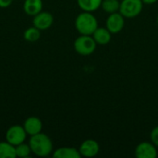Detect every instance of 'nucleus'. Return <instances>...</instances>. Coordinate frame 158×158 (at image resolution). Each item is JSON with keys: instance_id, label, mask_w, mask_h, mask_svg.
<instances>
[{"instance_id": "15", "label": "nucleus", "mask_w": 158, "mask_h": 158, "mask_svg": "<svg viewBox=\"0 0 158 158\" xmlns=\"http://www.w3.org/2000/svg\"><path fill=\"white\" fill-rule=\"evenodd\" d=\"M16 149L15 146L8 142L0 143V158H15Z\"/></svg>"}, {"instance_id": "20", "label": "nucleus", "mask_w": 158, "mask_h": 158, "mask_svg": "<svg viewBox=\"0 0 158 158\" xmlns=\"http://www.w3.org/2000/svg\"><path fill=\"white\" fill-rule=\"evenodd\" d=\"M13 0H0V7L1 8H6L12 5Z\"/></svg>"}, {"instance_id": "17", "label": "nucleus", "mask_w": 158, "mask_h": 158, "mask_svg": "<svg viewBox=\"0 0 158 158\" xmlns=\"http://www.w3.org/2000/svg\"><path fill=\"white\" fill-rule=\"evenodd\" d=\"M23 37L27 42H30V43L37 42L41 37V31L34 26L30 27L24 31Z\"/></svg>"}, {"instance_id": "21", "label": "nucleus", "mask_w": 158, "mask_h": 158, "mask_svg": "<svg viewBox=\"0 0 158 158\" xmlns=\"http://www.w3.org/2000/svg\"><path fill=\"white\" fill-rule=\"evenodd\" d=\"M143 2V4L145 5H153L155 3H156L158 0H142Z\"/></svg>"}, {"instance_id": "14", "label": "nucleus", "mask_w": 158, "mask_h": 158, "mask_svg": "<svg viewBox=\"0 0 158 158\" xmlns=\"http://www.w3.org/2000/svg\"><path fill=\"white\" fill-rule=\"evenodd\" d=\"M102 1L103 0H77V3L82 11L94 12L101 7Z\"/></svg>"}, {"instance_id": "8", "label": "nucleus", "mask_w": 158, "mask_h": 158, "mask_svg": "<svg viewBox=\"0 0 158 158\" xmlns=\"http://www.w3.org/2000/svg\"><path fill=\"white\" fill-rule=\"evenodd\" d=\"M135 156L138 158H156L157 156L156 146L152 142L140 143L135 148Z\"/></svg>"}, {"instance_id": "18", "label": "nucleus", "mask_w": 158, "mask_h": 158, "mask_svg": "<svg viewBox=\"0 0 158 158\" xmlns=\"http://www.w3.org/2000/svg\"><path fill=\"white\" fill-rule=\"evenodd\" d=\"M15 149H16V157L26 158L30 156V155L31 154V150L29 143H22L15 146Z\"/></svg>"}, {"instance_id": "9", "label": "nucleus", "mask_w": 158, "mask_h": 158, "mask_svg": "<svg viewBox=\"0 0 158 158\" xmlns=\"http://www.w3.org/2000/svg\"><path fill=\"white\" fill-rule=\"evenodd\" d=\"M80 154L81 156L84 157H94L98 155L100 151V146L99 143L95 140H86L81 143L79 148Z\"/></svg>"}, {"instance_id": "3", "label": "nucleus", "mask_w": 158, "mask_h": 158, "mask_svg": "<svg viewBox=\"0 0 158 158\" xmlns=\"http://www.w3.org/2000/svg\"><path fill=\"white\" fill-rule=\"evenodd\" d=\"M96 42L92 35H82L76 38L73 46L75 51L81 56H90L96 49Z\"/></svg>"}, {"instance_id": "19", "label": "nucleus", "mask_w": 158, "mask_h": 158, "mask_svg": "<svg viewBox=\"0 0 158 158\" xmlns=\"http://www.w3.org/2000/svg\"><path fill=\"white\" fill-rule=\"evenodd\" d=\"M150 139H151V142H152L156 147H158V126L155 127V128L151 131Z\"/></svg>"}, {"instance_id": "13", "label": "nucleus", "mask_w": 158, "mask_h": 158, "mask_svg": "<svg viewBox=\"0 0 158 158\" xmlns=\"http://www.w3.org/2000/svg\"><path fill=\"white\" fill-rule=\"evenodd\" d=\"M24 12L29 16H35L43 10L42 0H25L23 3Z\"/></svg>"}, {"instance_id": "4", "label": "nucleus", "mask_w": 158, "mask_h": 158, "mask_svg": "<svg viewBox=\"0 0 158 158\" xmlns=\"http://www.w3.org/2000/svg\"><path fill=\"white\" fill-rule=\"evenodd\" d=\"M143 7V2L142 0H122L120 1L119 12L124 18L133 19L141 14Z\"/></svg>"}, {"instance_id": "2", "label": "nucleus", "mask_w": 158, "mask_h": 158, "mask_svg": "<svg viewBox=\"0 0 158 158\" xmlns=\"http://www.w3.org/2000/svg\"><path fill=\"white\" fill-rule=\"evenodd\" d=\"M75 28L80 34L92 35L98 28V22L93 12L82 11L75 19Z\"/></svg>"}, {"instance_id": "11", "label": "nucleus", "mask_w": 158, "mask_h": 158, "mask_svg": "<svg viewBox=\"0 0 158 158\" xmlns=\"http://www.w3.org/2000/svg\"><path fill=\"white\" fill-rule=\"evenodd\" d=\"M92 36L97 44L104 45L107 44L111 41L112 33L106 29V27H98L92 34Z\"/></svg>"}, {"instance_id": "1", "label": "nucleus", "mask_w": 158, "mask_h": 158, "mask_svg": "<svg viewBox=\"0 0 158 158\" xmlns=\"http://www.w3.org/2000/svg\"><path fill=\"white\" fill-rule=\"evenodd\" d=\"M31 153L40 157L48 156L53 152V143L50 137L44 133H38L31 136L29 141Z\"/></svg>"}, {"instance_id": "7", "label": "nucleus", "mask_w": 158, "mask_h": 158, "mask_svg": "<svg viewBox=\"0 0 158 158\" xmlns=\"http://www.w3.org/2000/svg\"><path fill=\"white\" fill-rule=\"evenodd\" d=\"M54 23V17L50 12L41 11L35 16H33L32 25L39 29L40 31H44L49 29Z\"/></svg>"}, {"instance_id": "22", "label": "nucleus", "mask_w": 158, "mask_h": 158, "mask_svg": "<svg viewBox=\"0 0 158 158\" xmlns=\"http://www.w3.org/2000/svg\"><path fill=\"white\" fill-rule=\"evenodd\" d=\"M156 21H157V25H158V15H157V19H156Z\"/></svg>"}, {"instance_id": "6", "label": "nucleus", "mask_w": 158, "mask_h": 158, "mask_svg": "<svg viewBox=\"0 0 158 158\" xmlns=\"http://www.w3.org/2000/svg\"><path fill=\"white\" fill-rule=\"evenodd\" d=\"M124 25L125 18L121 15L119 11L109 14L106 21V27L112 34H117L123 30Z\"/></svg>"}, {"instance_id": "10", "label": "nucleus", "mask_w": 158, "mask_h": 158, "mask_svg": "<svg viewBox=\"0 0 158 158\" xmlns=\"http://www.w3.org/2000/svg\"><path fill=\"white\" fill-rule=\"evenodd\" d=\"M23 127H24L27 134L30 136H32V135L42 132L43 122L37 117H30L24 121Z\"/></svg>"}, {"instance_id": "23", "label": "nucleus", "mask_w": 158, "mask_h": 158, "mask_svg": "<svg viewBox=\"0 0 158 158\" xmlns=\"http://www.w3.org/2000/svg\"><path fill=\"white\" fill-rule=\"evenodd\" d=\"M120 1H122V0H120Z\"/></svg>"}, {"instance_id": "12", "label": "nucleus", "mask_w": 158, "mask_h": 158, "mask_svg": "<svg viewBox=\"0 0 158 158\" xmlns=\"http://www.w3.org/2000/svg\"><path fill=\"white\" fill-rule=\"evenodd\" d=\"M53 157L55 158H81L79 149L74 147H60L54 151Z\"/></svg>"}, {"instance_id": "16", "label": "nucleus", "mask_w": 158, "mask_h": 158, "mask_svg": "<svg viewBox=\"0 0 158 158\" xmlns=\"http://www.w3.org/2000/svg\"><path fill=\"white\" fill-rule=\"evenodd\" d=\"M101 7L106 13L108 14L118 12L120 7V0H103Z\"/></svg>"}, {"instance_id": "5", "label": "nucleus", "mask_w": 158, "mask_h": 158, "mask_svg": "<svg viewBox=\"0 0 158 158\" xmlns=\"http://www.w3.org/2000/svg\"><path fill=\"white\" fill-rule=\"evenodd\" d=\"M27 132L23 126L13 125L9 127L6 132V141L14 146H17L22 143H25L27 138Z\"/></svg>"}]
</instances>
